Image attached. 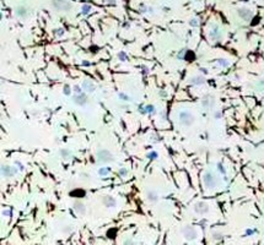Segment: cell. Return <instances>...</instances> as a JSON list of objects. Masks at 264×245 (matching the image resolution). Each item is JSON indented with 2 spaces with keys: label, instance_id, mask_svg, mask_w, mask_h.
<instances>
[{
  "label": "cell",
  "instance_id": "83f0119b",
  "mask_svg": "<svg viewBox=\"0 0 264 245\" xmlns=\"http://www.w3.org/2000/svg\"><path fill=\"white\" fill-rule=\"evenodd\" d=\"M191 25H193V26H197V25H198V22H197V21H192V22H191Z\"/></svg>",
  "mask_w": 264,
  "mask_h": 245
},
{
  "label": "cell",
  "instance_id": "603a6c76",
  "mask_svg": "<svg viewBox=\"0 0 264 245\" xmlns=\"http://www.w3.org/2000/svg\"><path fill=\"white\" fill-rule=\"evenodd\" d=\"M63 33H64V31L61 30V28H59L58 31H55V35H58V36H61V35H63Z\"/></svg>",
  "mask_w": 264,
  "mask_h": 245
},
{
  "label": "cell",
  "instance_id": "5b68a950",
  "mask_svg": "<svg viewBox=\"0 0 264 245\" xmlns=\"http://www.w3.org/2000/svg\"><path fill=\"white\" fill-rule=\"evenodd\" d=\"M16 172H17L16 169L10 167V166L3 164V167H1V174H3L4 178H11V176H14L16 174Z\"/></svg>",
  "mask_w": 264,
  "mask_h": 245
},
{
  "label": "cell",
  "instance_id": "e0dca14e",
  "mask_svg": "<svg viewBox=\"0 0 264 245\" xmlns=\"http://www.w3.org/2000/svg\"><path fill=\"white\" fill-rule=\"evenodd\" d=\"M70 195L73 197H82V196H85V191L84 190H75V191L70 193Z\"/></svg>",
  "mask_w": 264,
  "mask_h": 245
},
{
  "label": "cell",
  "instance_id": "d6986e66",
  "mask_svg": "<svg viewBox=\"0 0 264 245\" xmlns=\"http://www.w3.org/2000/svg\"><path fill=\"white\" fill-rule=\"evenodd\" d=\"M90 9H91V6H90V5H84V6H82V12L87 13L90 11Z\"/></svg>",
  "mask_w": 264,
  "mask_h": 245
},
{
  "label": "cell",
  "instance_id": "277c9868",
  "mask_svg": "<svg viewBox=\"0 0 264 245\" xmlns=\"http://www.w3.org/2000/svg\"><path fill=\"white\" fill-rule=\"evenodd\" d=\"M182 234L187 240H194L197 238V230L191 226H187L182 229Z\"/></svg>",
  "mask_w": 264,
  "mask_h": 245
},
{
  "label": "cell",
  "instance_id": "484cf974",
  "mask_svg": "<svg viewBox=\"0 0 264 245\" xmlns=\"http://www.w3.org/2000/svg\"><path fill=\"white\" fill-rule=\"evenodd\" d=\"M3 215H4V216H6V217H8V216L10 215V211H4V212H3Z\"/></svg>",
  "mask_w": 264,
  "mask_h": 245
},
{
  "label": "cell",
  "instance_id": "44dd1931",
  "mask_svg": "<svg viewBox=\"0 0 264 245\" xmlns=\"http://www.w3.org/2000/svg\"><path fill=\"white\" fill-rule=\"evenodd\" d=\"M70 92H71L70 87H69V86H65V87H64V93H65V94H70Z\"/></svg>",
  "mask_w": 264,
  "mask_h": 245
},
{
  "label": "cell",
  "instance_id": "5bb4252c",
  "mask_svg": "<svg viewBox=\"0 0 264 245\" xmlns=\"http://www.w3.org/2000/svg\"><path fill=\"white\" fill-rule=\"evenodd\" d=\"M146 199H148L149 201H151V202L157 201V199H158L157 193H155V191H148V194H146Z\"/></svg>",
  "mask_w": 264,
  "mask_h": 245
},
{
  "label": "cell",
  "instance_id": "7402d4cb",
  "mask_svg": "<svg viewBox=\"0 0 264 245\" xmlns=\"http://www.w3.org/2000/svg\"><path fill=\"white\" fill-rule=\"evenodd\" d=\"M74 91H75L76 93H81V92H82V91H81V88H80L79 86H75V87H74Z\"/></svg>",
  "mask_w": 264,
  "mask_h": 245
},
{
  "label": "cell",
  "instance_id": "7c38bea8",
  "mask_svg": "<svg viewBox=\"0 0 264 245\" xmlns=\"http://www.w3.org/2000/svg\"><path fill=\"white\" fill-rule=\"evenodd\" d=\"M15 12H16V15L20 16V17H26L27 13H29V10H27L26 6H19V8H16Z\"/></svg>",
  "mask_w": 264,
  "mask_h": 245
},
{
  "label": "cell",
  "instance_id": "4316f807",
  "mask_svg": "<svg viewBox=\"0 0 264 245\" xmlns=\"http://www.w3.org/2000/svg\"><path fill=\"white\" fill-rule=\"evenodd\" d=\"M150 156H151V157H150V158H156V156H157V153H151Z\"/></svg>",
  "mask_w": 264,
  "mask_h": 245
},
{
  "label": "cell",
  "instance_id": "7a4b0ae2",
  "mask_svg": "<svg viewBox=\"0 0 264 245\" xmlns=\"http://www.w3.org/2000/svg\"><path fill=\"white\" fill-rule=\"evenodd\" d=\"M52 6L57 11H69L71 10L73 4L70 1H66V0H53Z\"/></svg>",
  "mask_w": 264,
  "mask_h": 245
},
{
  "label": "cell",
  "instance_id": "52a82bcc",
  "mask_svg": "<svg viewBox=\"0 0 264 245\" xmlns=\"http://www.w3.org/2000/svg\"><path fill=\"white\" fill-rule=\"evenodd\" d=\"M203 181L205 184L206 188H214L215 186V176L211 174V173H205L204 174V178H203Z\"/></svg>",
  "mask_w": 264,
  "mask_h": 245
},
{
  "label": "cell",
  "instance_id": "6da1fadb",
  "mask_svg": "<svg viewBox=\"0 0 264 245\" xmlns=\"http://www.w3.org/2000/svg\"><path fill=\"white\" fill-rule=\"evenodd\" d=\"M97 161H98L100 163H103V164H106V163H111L113 162L114 158H113V154L111 153L108 149H100V151H97Z\"/></svg>",
  "mask_w": 264,
  "mask_h": 245
},
{
  "label": "cell",
  "instance_id": "9a60e30c",
  "mask_svg": "<svg viewBox=\"0 0 264 245\" xmlns=\"http://www.w3.org/2000/svg\"><path fill=\"white\" fill-rule=\"evenodd\" d=\"M60 154H61V158H63L64 161L70 159V157H71V152L69 151V149H61V151H60Z\"/></svg>",
  "mask_w": 264,
  "mask_h": 245
},
{
  "label": "cell",
  "instance_id": "8992f818",
  "mask_svg": "<svg viewBox=\"0 0 264 245\" xmlns=\"http://www.w3.org/2000/svg\"><path fill=\"white\" fill-rule=\"evenodd\" d=\"M194 211L199 215H204L209 211V206H208L206 202H198L194 205Z\"/></svg>",
  "mask_w": 264,
  "mask_h": 245
},
{
  "label": "cell",
  "instance_id": "cb8c5ba5",
  "mask_svg": "<svg viewBox=\"0 0 264 245\" xmlns=\"http://www.w3.org/2000/svg\"><path fill=\"white\" fill-rule=\"evenodd\" d=\"M119 96H121V98H122V99H124V101H128V96H126V94H123V93H121V94H119Z\"/></svg>",
  "mask_w": 264,
  "mask_h": 245
},
{
  "label": "cell",
  "instance_id": "ac0fdd59",
  "mask_svg": "<svg viewBox=\"0 0 264 245\" xmlns=\"http://www.w3.org/2000/svg\"><path fill=\"white\" fill-rule=\"evenodd\" d=\"M118 58H119L121 61H127V60H128V55H127L126 53H123V52L118 53Z\"/></svg>",
  "mask_w": 264,
  "mask_h": 245
},
{
  "label": "cell",
  "instance_id": "ffe728a7",
  "mask_svg": "<svg viewBox=\"0 0 264 245\" xmlns=\"http://www.w3.org/2000/svg\"><path fill=\"white\" fill-rule=\"evenodd\" d=\"M119 174H121V176H126L128 174V171L126 168H122V169H119Z\"/></svg>",
  "mask_w": 264,
  "mask_h": 245
},
{
  "label": "cell",
  "instance_id": "4fadbf2b",
  "mask_svg": "<svg viewBox=\"0 0 264 245\" xmlns=\"http://www.w3.org/2000/svg\"><path fill=\"white\" fill-rule=\"evenodd\" d=\"M238 13H240V16H241V17L246 18V20H248L249 17L252 16V12L249 11L248 9H240V10H238Z\"/></svg>",
  "mask_w": 264,
  "mask_h": 245
},
{
  "label": "cell",
  "instance_id": "d4e9b609",
  "mask_svg": "<svg viewBox=\"0 0 264 245\" xmlns=\"http://www.w3.org/2000/svg\"><path fill=\"white\" fill-rule=\"evenodd\" d=\"M100 173H101V174H107V173H108V171H106V169H101Z\"/></svg>",
  "mask_w": 264,
  "mask_h": 245
},
{
  "label": "cell",
  "instance_id": "9c48e42d",
  "mask_svg": "<svg viewBox=\"0 0 264 245\" xmlns=\"http://www.w3.org/2000/svg\"><path fill=\"white\" fill-rule=\"evenodd\" d=\"M102 201H103V203H105L107 207H116L117 206V200L114 199L113 196H109V195L103 196Z\"/></svg>",
  "mask_w": 264,
  "mask_h": 245
},
{
  "label": "cell",
  "instance_id": "2e32d148",
  "mask_svg": "<svg viewBox=\"0 0 264 245\" xmlns=\"http://www.w3.org/2000/svg\"><path fill=\"white\" fill-rule=\"evenodd\" d=\"M191 82L194 84V85H201V84L204 82V79L201 77V76H196V77H193L191 80Z\"/></svg>",
  "mask_w": 264,
  "mask_h": 245
},
{
  "label": "cell",
  "instance_id": "ba28073f",
  "mask_svg": "<svg viewBox=\"0 0 264 245\" xmlns=\"http://www.w3.org/2000/svg\"><path fill=\"white\" fill-rule=\"evenodd\" d=\"M74 102L76 104H79V106H84V104H86V102H87V97H86V94L85 93H76L75 96H74Z\"/></svg>",
  "mask_w": 264,
  "mask_h": 245
},
{
  "label": "cell",
  "instance_id": "3957f363",
  "mask_svg": "<svg viewBox=\"0 0 264 245\" xmlns=\"http://www.w3.org/2000/svg\"><path fill=\"white\" fill-rule=\"evenodd\" d=\"M194 121V115L188 112V110H184V112H181L179 113V122L184 126H189L193 124Z\"/></svg>",
  "mask_w": 264,
  "mask_h": 245
},
{
  "label": "cell",
  "instance_id": "30bf717a",
  "mask_svg": "<svg viewBox=\"0 0 264 245\" xmlns=\"http://www.w3.org/2000/svg\"><path fill=\"white\" fill-rule=\"evenodd\" d=\"M73 206H74V210H75V212H76V213H79V215H84V213H85L86 206L84 205V202H81V201H75Z\"/></svg>",
  "mask_w": 264,
  "mask_h": 245
},
{
  "label": "cell",
  "instance_id": "8fae6325",
  "mask_svg": "<svg viewBox=\"0 0 264 245\" xmlns=\"http://www.w3.org/2000/svg\"><path fill=\"white\" fill-rule=\"evenodd\" d=\"M82 90L86 92H93L96 90V86L90 80H85L84 82H82Z\"/></svg>",
  "mask_w": 264,
  "mask_h": 245
}]
</instances>
